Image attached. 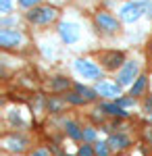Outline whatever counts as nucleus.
<instances>
[{
  "label": "nucleus",
  "instance_id": "nucleus-1",
  "mask_svg": "<svg viewBox=\"0 0 152 156\" xmlns=\"http://www.w3.org/2000/svg\"><path fill=\"white\" fill-rule=\"evenodd\" d=\"M92 21H94L96 31L100 36H117L119 31H121V19H117L113 12H108V11H102V9L96 11Z\"/></svg>",
  "mask_w": 152,
  "mask_h": 156
},
{
  "label": "nucleus",
  "instance_id": "nucleus-2",
  "mask_svg": "<svg viewBox=\"0 0 152 156\" xmlns=\"http://www.w3.org/2000/svg\"><path fill=\"white\" fill-rule=\"evenodd\" d=\"M25 19H27V23L35 25V27H48L50 23H54L59 19V9L50 6V4H40V6L25 12Z\"/></svg>",
  "mask_w": 152,
  "mask_h": 156
},
{
  "label": "nucleus",
  "instance_id": "nucleus-3",
  "mask_svg": "<svg viewBox=\"0 0 152 156\" xmlns=\"http://www.w3.org/2000/svg\"><path fill=\"white\" fill-rule=\"evenodd\" d=\"M98 62L104 71H119L127 62V58H125V52L121 50H102L98 52Z\"/></svg>",
  "mask_w": 152,
  "mask_h": 156
},
{
  "label": "nucleus",
  "instance_id": "nucleus-4",
  "mask_svg": "<svg viewBox=\"0 0 152 156\" xmlns=\"http://www.w3.org/2000/svg\"><path fill=\"white\" fill-rule=\"evenodd\" d=\"M75 71L81 75L83 79H96V81H102V67L98 62H94L92 58H75L73 62Z\"/></svg>",
  "mask_w": 152,
  "mask_h": 156
},
{
  "label": "nucleus",
  "instance_id": "nucleus-5",
  "mask_svg": "<svg viewBox=\"0 0 152 156\" xmlns=\"http://www.w3.org/2000/svg\"><path fill=\"white\" fill-rule=\"evenodd\" d=\"M140 75H142V73H140V65H138V60H127V62L117 71V83L121 85V87H131Z\"/></svg>",
  "mask_w": 152,
  "mask_h": 156
},
{
  "label": "nucleus",
  "instance_id": "nucleus-6",
  "mask_svg": "<svg viewBox=\"0 0 152 156\" xmlns=\"http://www.w3.org/2000/svg\"><path fill=\"white\" fill-rule=\"evenodd\" d=\"M25 34L19 29H0V46L2 50H17L25 44Z\"/></svg>",
  "mask_w": 152,
  "mask_h": 156
},
{
  "label": "nucleus",
  "instance_id": "nucleus-7",
  "mask_svg": "<svg viewBox=\"0 0 152 156\" xmlns=\"http://www.w3.org/2000/svg\"><path fill=\"white\" fill-rule=\"evenodd\" d=\"M140 17H144V9H142L140 0H127L121 9H119V19L123 23H136Z\"/></svg>",
  "mask_w": 152,
  "mask_h": 156
},
{
  "label": "nucleus",
  "instance_id": "nucleus-8",
  "mask_svg": "<svg viewBox=\"0 0 152 156\" xmlns=\"http://www.w3.org/2000/svg\"><path fill=\"white\" fill-rule=\"evenodd\" d=\"M94 90L98 92V96H100V98H104L106 102H110V100H115V102H117L119 98L123 96V87H121L117 81L113 83V81H104V79H102V81H98V83H96Z\"/></svg>",
  "mask_w": 152,
  "mask_h": 156
},
{
  "label": "nucleus",
  "instance_id": "nucleus-9",
  "mask_svg": "<svg viewBox=\"0 0 152 156\" xmlns=\"http://www.w3.org/2000/svg\"><path fill=\"white\" fill-rule=\"evenodd\" d=\"M59 36L60 40L65 42V44H75L77 40H79V36H81V29H79V25L73 23V21H63V23H59Z\"/></svg>",
  "mask_w": 152,
  "mask_h": 156
},
{
  "label": "nucleus",
  "instance_id": "nucleus-10",
  "mask_svg": "<svg viewBox=\"0 0 152 156\" xmlns=\"http://www.w3.org/2000/svg\"><path fill=\"white\" fill-rule=\"evenodd\" d=\"M2 148L4 150H9V152H25L27 150V140H25L23 135H17V133H6L4 137H2Z\"/></svg>",
  "mask_w": 152,
  "mask_h": 156
},
{
  "label": "nucleus",
  "instance_id": "nucleus-11",
  "mask_svg": "<svg viewBox=\"0 0 152 156\" xmlns=\"http://www.w3.org/2000/svg\"><path fill=\"white\" fill-rule=\"evenodd\" d=\"M73 85L75 83L71 81L69 77H65V75H54V77H50V81H48V87H50L52 94H67Z\"/></svg>",
  "mask_w": 152,
  "mask_h": 156
},
{
  "label": "nucleus",
  "instance_id": "nucleus-12",
  "mask_svg": "<svg viewBox=\"0 0 152 156\" xmlns=\"http://www.w3.org/2000/svg\"><path fill=\"white\" fill-rule=\"evenodd\" d=\"M106 142H108V146H110V150H113V152H123V150H127L129 146H131V140H129V135H125L123 131L110 133Z\"/></svg>",
  "mask_w": 152,
  "mask_h": 156
},
{
  "label": "nucleus",
  "instance_id": "nucleus-13",
  "mask_svg": "<svg viewBox=\"0 0 152 156\" xmlns=\"http://www.w3.org/2000/svg\"><path fill=\"white\" fill-rule=\"evenodd\" d=\"M148 83H150V77L142 73L140 77L136 79V83L129 87V96L131 98H144L146 96V90H148Z\"/></svg>",
  "mask_w": 152,
  "mask_h": 156
},
{
  "label": "nucleus",
  "instance_id": "nucleus-14",
  "mask_svg": "<svg viewBox=\"0 0 152 156\" xmlns=\"http://www.w3.org/2000/svg\"><path fill=\"white\" fill-rule=\"evenodd\" d=\"M100 110L104 115H108V117H115V119H127L129 117V112L125 108H121L117 102H102L100 104Z\"/></svg>",
  "mask_w": 152,
  "mask_h": 156
},
{
  "label": "nucleus",
  "instance_id": "nucleus-15",
  "mask_svg": "<svg viewBox=\"0 0 152 156\" xmlns=\"http://www.w3.org/2000/svg\"><path fill=\"white\" fill-rule=\"evenodd\" d=\"M63 127H65V133L69 135L71 140H75V142H81L83 140V127H79V123L73 119H67L63 123Z\"/></svg>",
  "mask_w": 152,
  "mask_h": 156
},
{
  "label": "nucleus",
  "instance_id": "nucleus-16",
  "mask_svg": "<svg viewBox=\"0 0 152 156\" xmlns=\"http://www.w3.org/2000/svg\"><path fill=\"white\" fill-rule=\"evenodd\" d=\"M67 98L65 96H50L46 100V108L48 112H52V115H59V112H63L65 108H67Z\"/></svg>",
  "mask_w": 152,
  "mask_h": 156
},
{
  "label": "nucleus",
  "instance_id": "nucleus-17",
  "mask_svg": "<svg viewBox=\"0 0 152 156\" xmlns=\"http://www.w3.org/2000/svg\"><path fill=\"white\" fill-rule=\"evenodd\" d=\"M73 90H75L79 96H83L85 102H96V100H98V92H96L94 87H85L83 83H75V85H73Z\"/></svg>",
  "mask_w": 152,
  "mask_h": 156
},
{
  "label": "nucleus",
  "instance_id": "nucleus-18",
  "mask_svg": "<svg viewBox=\"0 0 152 156\" xmlns=\"http://www.w3.org/2000/svg\"><path fill=\"white\" fill-rule=\"evenodd\" d=\"M65 98H67V102H69V104H73V106H83V104H88V102L83 100V96H79L75 90H73V92H67V94H65Z\"/></svg>",
  "mask_w": 152,
  "mask_h": 156
},
{
  "label": "nucleus",
  "instance_id": "nucleus-19",
  "mask_svg": "<svg viewBox=\"0 0 152 156\" xmlns=\"http://www.w3.org/2000/svg\"><path fill=\"white\" fill-rule=\"evenodd\" d=\"M94 152H96V156H110V146H108V142H96L94 144Z\"/></svg>",
  "mask_w": 152,
  "mask_h": 156
},
{
  "label": "nucleus",
  "instance_id": "nucleus-20",
  "mask_svg": "<svg viewBox=\"0 0 152 156\" xmlns=\"http://www.w3.org/2000/svg\"><path fill=\"white\" fill-rule=\"evenodd\" d=\"M96 129L94 127H83V144H92L94 140H96Z\"/></svg>",
  "mask_w": 152,
  "mask_h": 156
},
{
  "label": "nucleus",
  "instance_id": "nucleus-21",
  "mask_svg": "<svg viewBox=\"0 0 152 156\" xmlns=\"http://www.w3.org/2000/svg\"><path fill=\"white\" fill-rule=\"evenodd\" d=\"M77 156H96V152H94V146H92V144H83V146H79V150H77Z\"/></svg>",
  "mask_w": 152,
  "mask_h": 156
},
{
  "label": "nucleus",
  "instance_id": "nucleus-22",
  "mask_svg": "<svg viewBox=\"0 0 152 156\" xmlns=\"http://www.w3.org/2000/svg\"><path fill=\"white\" fill-rule=\"evenodd\" d=\"M27 156H52V154H50V148L40 146V148H34L31 152H27Z\"/></svg>",
  "mask_w": 152,
  "mask_h": 156
},
{
  "label": "nucleus",
  "instance_id": "nucleus-23",
  "mask_svg": "<svg viewBox=\"0 0 152 156\" xmlns=\"http://www.w3.org/2000/svg\"><path fill=\"white\" fill-rule=\"evenodd\" d=\"M23 9H27V11H31V9H35V6H40L44 0H17Z\"/></svg>",
  "mask_w": 152,
  "mask_h": 156
},
{
  "label": "nucleus",
  "instance_id": "nucleus-24",
  "mask_svg": "<svg viewBox=\"0 0 152 156\" xmlns=\"http://www.w3.org/2000/svg\"><path fill=\"white\" fill-rule=\"evenodd\" d=\"M117 104L121 108H127V106H131V104H136V98H131V96H121L117 100Z\"/></svg>",
  "mask_w": 152,
  "mask_h": 156
},
{
  "label": "nucleus",
  "instance_id": "nucleus-25",
  "mask_svg": "<svg viewBox=\"0 0 152 156\" xmlns=\"http://www.w3.org/2000/svg\"><path fill=\"white\" fill-rule=\"evenodd\" d=\"M13 11V0H0V15H9Z\"/></svg>",
  "mask_w": 152,
  "mask_h": 156
},
{
  "label": "nucleus",
  "instance_id": "nucleus-26",
  "mask_svg": "<svg viewBox=\"0 0 152 156\" xmlns=\"http://www.w3.org/2000/svg\"><path fill=\"white\" fill-rule=\"evenodd\" d=\"M142 2V9H144V17L152 19V0H140Z\"/></svg>",
  "mask_w": 152,
  "mask_h": 156
},
{
  "label": "nucleus",
  "instance_id": "nucleus-27",
  "mask_svg": "<svg viewBox=\"0 0 152 156\" xmlns=\"http://www.w3.org/2000/svg\"><path fill=\"white\" fill-rule=\"evenodd\" d=\"M142 108H144V112L152 115V96H144V100H142Z\"/></svg>",
  "mask_w": 152,
  "mask_h": 156
},
{
  "label": "nucleus",
  "instance_id": "nucleus-28",
  "mask_svg": "<svg viewBox=\"0 0 152 156\" xmlns=\"http://www.w3.org/2000/svg\"><path fill=\"white\" fill-rule=\"evenodd\" d=\"M144 137H146V142L152 146V127H146V129H144Z\"/></svg>",
  "mask_w": 152,
  "mask_h": 156
},
{
  "label": "nucleus",
  "instance_id": "nucleus-29",
  "mask_svg": "<svg viewBox=\"0 0 152 156\" xmlns=\"http://www.w3.org/2000/svg\"><path fill=\"white\" fill-rule=\"evenodd\" d=\"M146 54H148V58L152 60V37L148 40V44H146Z\"/></svg>",
  "mask_w": 152,
  "mask_h": 156
},
{
  "label": "nucleus",
  "instance_id": "nucleus-30",
  "mask_svg": "<svg viewBox=\"0 0 152 156\" xmlns=\"http://www.w3.org/2000/svg\"><path fill=\"white\" fill-rule=\"evenodd\" d=\"M9 119H11V123H17V125H21V119H19V115H15V112H11V115H9Z\"/></svg>",
  "mask_w": 152,
  "mask_h": 156
},
{
  "label": "nucleus",
  "instance_id": "nucleus-31",
  "mask_svg": "<svg viewBox=\"0 0 152 156\" xmlns=\"http://www.w3.org/2000/svg\"><path fill=\"white\" fill-rule=\"evenodd\" d=\"M52 2H67V0H52Z\"/></svg>",
  "mask_w": 152,
  "mask_h": 156
},
{
  "label": "nucleus",
  "instance_id": "nucleus-32",
  "mask_svg": "<svg viewBox=\"0 0 152 156\" xmlns=\"http://www.w3.org/2000/svg\"><path fill=\"white\" fill-rule=\"evenodd\" d=\"M148 121H150V123H152V115H148Z\"/></svg>",
  "mask_w": 152,
  "mask_h": 156
},
{
  "label": "nucleus",
  "instance_id": "nucleus-33",
  "mask_svg": "<svg viewBox=\"0 0 152 156\" xmlns=\"http://www.w3.org/2000/svg\"><path fill=\"white\" fill-rule=\"evenodd\" d=\"M150 87H152V75H150Z\"/></svg>",
  "mask_w": 152,
  "mask_h": 156
},
{
  "label": "nucleus",
  "instance_id": "nucleus-34",
  "mask_svg": "<svg viewBox=\"0 0 152 156\" xmlns=\"http://www.w3.org/2000/svg\"><path fill=\"white\" fill-rule=\"evenodd\" d=\"M63 156H71V154H63Z\"/></svg>",
  "mask_w": 152,
  "mask_h": 156
}]
</instances>
